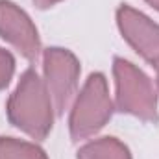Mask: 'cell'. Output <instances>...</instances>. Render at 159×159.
Instances as JSON below:
<instances>
[{
  "label": "cell",
  "mask_w": 159,
  "mask_h": 159,
  "mask_svg": "<svg viewBox=\"0 0 159 159\" xmlns=\"http://www.w3.org/2000/svg\"><path fill=\"white\" fill-rule=\"evenodd\" d=\"M146 2H148V4H150L152 7H156V9L159 11V0H146Z\"/></svg>",
  "instance_id": "8fae6325"
},
{
  "label": "cell",
  "mask_w": 159,
  "mask_h": 159,
  "mask_svg": "<svg viewBox=\"0 0 159 159\" xmlns=\"http://www.w3.org/2000/svg\"><path fill=\"white\" fill-rule=\"evenodd\" d=\"M117 22H119L122 37L129 43V46L141 54L146 61H156L159 57V26L150 20L141 11L120 6L117 11Z\"/></svg>",
  "instance_id": "8992f818"
},
{
  "label": "cell",
  "mask_w": 159,
  "mask_h": 159,
  "mask_svg": "<svg viewBox=\"0 0 159 159\" xmlns=\"http://www.w3.org/2000/svg\"><path fill=\"white\" fill-rule=\"evenodd\" d=\"M113 115V102L109 98L107 81L104 74H91L78 94L74 107L70 111V137L72 141H81L94 135L106 126Z\"/></svg>",
  "instance_id": "3957f363"
},
{
  "label": "cell",
  "mask_w": 159,
  "mask_h": 159,
  "mask_svg": "<svg viewBox=\"0 0 159 159\" xmlns=\"http://www.w3.org/2000/svg\"><path fill=\"white\" fill-rule=\"evenodd\" d=\"M78 159H131V154L119 139L102 137L83 144L78 150Z\"/></svg>",
  "instance_id": "52a82bcc"
},
{
  "label": "cell",
  "mask_w": 159,
  "mask_h": 159,
  "mask_svg": "<svg viewBox=\"0 0 159 159\" xmlns=\"http://www.w3.org/2000/svg\"><path fill=\"white\" fill-rule=\"evenodd\" d=\"M113 74L117 85V107L122 113L146 122L157 120V96L150 78L133 63L115 57Z\"/></svg>",
  "instance_id": "7a4b0ae2"
},
{
  "label": "cell",
  "mask_w": 159,
  "mask_h": 159,
  "mask_svg": "<svg viewBox=\"0 0 159 159\" xmlns=\"http://www.w3.org/2000/svg\"><path fill=\"white\" fill-rule=\"evenodd\" d=\"M57 2H61V0H34V4H35L39 9H46V7H50V6H54V4H57Z\"/></svg>",
  "instance_id": "30bf717a"
},
{
  "label": "cell",
  "mask_w": 159,
  "mask_h": 159,
  "mask_svg": "<svg viewBox=\"0 0 159 159\" xmlns=\"http://www.w3.org/2000/svg\"><path fill=\"white\" fill-rule=\"evenodd\" d=\"M44 85L56 111L61 115L76 94L80 78V63L76 56L65 48H48L43 57Z\"/></svg>",
  "instance_id": "277c9868"
},
{
  "label": "cell",
  "mask_w": 159,
  "mask_h": 159,
  "mask_svg": "<svg viewBox=\"0 0 159 159\" xmlns=\"http://www.w3.org/2000/svg\"><path fill=\"white\" fill-rule=\"evenodd\" d=\"M0 159H48L46 154L39 146L11 139V137H0Z\"/></svg>",
  "instance_id": "ba28073f"
},
{
  "label": "cell",
  "mask_w": 159,
  "mask_h": 159,
  "mask_svg": "<svg viewBox=\"0 0 159 159\" xmlns=\"http://www.w3.org/2000/svg\"><path fill=\"white\" fill-rule=\"evenodd\" d=\"M154 67H156V72H157V87H159V57L154 61Z\"/></svg>",
  "instance_id": "7c38bea8"
},
{
  "label": "cell",
  "mask_w": 159,
  "mask_h": 159,
  "mask_svg": "<svg viewBox=\"0 0 159 159\" xmlns=\"http://www.w3.org/2000/svg\"><path fill=\"white\" fill-rule=\"evenodd\" d=\"M6 111L9 122L32 139L41 141L52 129V98L34 69H28L20 76L17 89L7 100Z\"/></svg>",
  "instance_id": "6da1fadb"
},
{
  "label": "cell",
  "mask_w": 159,
  "mask_h": 159,
  "mask_svg": "<svg viewBox=\"0 0 159 159\" xmlns=\"http://www.w3.org/2000/svg\"><path fill=\"white\" fill-rule=\"evenodd\" d=\"M13 72H15V59H13V56L7 50L0 48V91L9 83Z\"/></svg>",
  "instance_id": "9c48e42d"
},
{
  "label": "cell",
  "mask_w": 159,
  "mask_h": 159,
  "mask_svg": "<svg viewBox=\"0 0 159 159\" xmlns=\"http://www.w3.org/2000/svg\"><path fill=\"white\" fill-rule=\"evenodd\" d=\"M0 37L7 41L26 59H37L41 41L30 17L9 0H0Z\"/></svg>",
  "instance_id": "5b68a950"
}]
</instances>
